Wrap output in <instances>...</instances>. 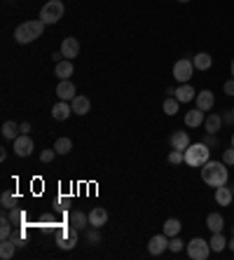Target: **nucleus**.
Returning <instances> with one entry per match:
<instances>
[{
  "instance_id": "nucleus-1",
  "label": "nucleus",
  "mask_w": 234,
  "mask_h": 260,
  "mask_svg": "<svg viewBox=\"0 0 234 260\" xmlns=\"http://www.w3.org/2000/svg\"><path fill=\"white\" fill-rule=\"evenodd\" d=\"M227 178H230V171H227L225 162H206L202 167V181L211 188H220V185H227Z\"/></svg>"
},
{
  "instance_id": "nucleus-2",
  "label": "nucleus",
  "mask_w": 234,
  "mask_h": 260,
  "mask_svg": "<svg viewBox=\"0 0 234 260\" xmlns=\"http://www.w3.org/2000/svg\"><path fill=\"white\" fill-rule=\"evenodd\" d=\"M45 26L47 23L42 21V19H33V21L19 23V26L14 28V40L19 42V45H28V42H33V40H38L40 35H42Z\"/></svg>"
},
{
  "instance_id": "nucleus-3",
  "label": "nucleus",
  "mask_w": 234,
  "mask_h": 260,
  "mask_svg": "<svg viewBox=\"0 0 234 260\" xmlns=\"http://www.w3.org/2000/svg\"><path fill=\"white\" fill-rule=\"evenodd\" d=\"M209 157H211V150H209V146L206 143H190V148L185 150V164L187 167H204L206 162H209Z\"/></svg>"
},
{
  "instance_id": "nucleus-4",
  "label": "nucleus",
  "mask_w": 234,
  "mask_h": 260,
  "mask_svg": "<svg viewBox=\"0 0 234 260\" xmlns=\"http://www.w3.org/2000/svg\"><path fill=\"white\" fill-rule=\"evenodd\" d=\"M63 12H66V7H63L61 0H47L40 9V19L45 23H56L63 16Z\"/></svg>"
},
{
  "instance_id": "nucleus-5",
  "label": "nucleus",
  "mask_w": 234,
  "mask_h": 260,
  "mask_svg": "<svg viewBox=\"0 0 234 260\" xmlns=\"http://www.w3.org/2000/svg\"><path fill=\"white\" fill-rule=\"evenodd\" d=\"M78 232L80 230H75L73 225H66V228L56 230V244H59V249H63V251L75 249L78 246Z\"/></svg>"
},
{
  "instance_id": "nucleus-6",
  "label": "nucleus",
  "mask_w": 234,
  "mask_h": 260,
  "mask_svg": "<svg viewBox=\"0 0 234 260\" xmlns=\"http://www.w3.org/2000/svg\"><path fill=\"white\" fill-rule=\"evenodd\" d=\"M185 249H187V256H190L192 260H206L209 258V253H211V244L202 237L190 239V242L185 244Z\"/></svg>"
},
{
  "instance_id": "nucleus-7",
  "label": "nucleus",
  "mask_w": 234,
  "mask_h": 260,
  "mask_svg": "<svg viewBox=\"0 0 234 260\" xmlns=\"http://www.w3.org/2000/svg\"><path fill=\"white\" fill-rule=\"evenodd\" d=\"M195 70L197 68H195V63H192V59H180V61L173 63V77H176L180 84L190 82V77H192Z\"/></svg>"
},
{
  "instance_id": "nucleus-8",
  "label": "nucleus",
  "mask_w": 234,
  "mask_h": 260,
  "mask_svg": "<svg viewBox=\"0 0 234 260\" xmlns=\"http://www.w3.org/2000/svg\"><path fill=\"white\" fill-rule=\"evenodd\" d=\"M14 153L19 155V157H28V155L33 153V138L28 136V134H19V136L14 138Z\"/></svg>"
},
{
  "instance_id": "nucleus-9",
  "label": "nucleus",
  "mask_w": 234,
  "mask_h": 260,
  "mask_svg": "<svg viewBox=\"0 0 234 260\" xmlns=\"http://www.w3.org/2000/svg\"><path fill=\"white\" fill-rule=\"evenodd\" d=\"M166 249H169V237H166L164 232L162 235H155V237L148 242V253L150 256H162Z\"/></svg>"
},
{
  "instance_id": "nucleus-10",
  "label": "nucleus",
  "mask_w": 234,
  "mask_h": 260,
  "mask_svg": "<svg viewBox=\"0 0 234 260\" xmlns=\"http://www.w3.org/2000/svg\"><path fill=\"white\" fill-rule=\"evenodd\" d=\"M56 96H59V101H73L78 94H75V84L70 82V80H59V84H56Z\"/></svg>"
},
{
  "instance_id": "nucleus-11",
  "label": "nucleus",
  "mask_w": 234,
  "mask_h": 260,
  "mask_svg": "<svg viewBox=\"0 0 234 260\" xmlns=\"http://www.w3.org/2000/svg\"><path fill=\"white\" fill-rule=\"evenodd\" d=\"M59 52H61L66 59H70V61H73V59H75V56L80 54V42H78V38H63L61 49H59Z\"/></svg>"
},
{
  "instance_id": "nucleus-12",
  "label": "nucleus",
  "mask_w": 234,
  "mask_h": 260,
  "mask_svg": "<svg viewBox=\"0 0 234 260\" xmlns=\"http://www.w3.org/2000/svg\"><path fill=\"white\" fill-rule=\"evenodd\" d=\"M197 108L199 110H204V113H209L211 108H213V103H216V96H213V92L211 89H202V92H197Z\"/></svg>"
},
{
  "instance_id": "nucleus-13",
  "label": "nucleus",
  "mask_w": 234,
  "mask_h": 260,
  "mask_svg": "<svg viewBox=\"0 0 234 260\" xmlns=\"http://www.w3.org/2000/svg\"><path fill=\"white\" fill-rule=\"evenodd\" d=\"M169 141H171V150H183V153H185L187 148H190V136H187V131H183V129L173 131Z\"/></svg>"
},
{
  "instance_id": "nucleus-14",
  "label": "nucleus",
  "mask_w": 234,
  "mask_h": 260,
  "mask_svg": "<svg viewBox=\"0 0 234 260\" xmlns=\"http://www.w3.org/2000/svg\"><path fill=\"white\" fill-rule=\"evenodd\" d=\"M70 108H73V113H75V115H87L89 110H92V101H89V96L78 94L75 99L70 101Z\"/></svg>"
},
{
  "instance_id": "nucleus-15",
  "label": "nucleus",
  "mask_w": 234,
  "mask_h": 260,
  "mask_svg": "<svg viewBox=\"0 0 234 260\" xmlns=\"http://www.w3.org/2000/svg\"><path fill=\"white\" fill-rule=\"evenodd\" d=\"M108 223V211L103 207H94L92 211H89V225H94V228H103Z\"/></svg>"
},
{
  "instance_id": "nucleus-16",
  "label": "nucleus",
  "mask_w": 234,
  "mask_h": 260,
  "mask_svg": "<svg viewBox=\"0 0 234 260\" xmlns=\"http://www.w3.org/2000/svg\"><path fill=\"white\" fill-rule=\"evenodd\" d=\"M176 99H178L180 103H190L192 99H197L195 87H192L190 82H183V84L178 87V89H176Z\"/></svg>"
},
{
  "instance_id": "nucleus-17",
  "label": "nucleus",
  "mask_w": 234,
  "mask_h": 260,
  "mask_svg": "<svg viewBox=\"0 0 234 260\" xmlns=\"http://www.w3.org/2000/svg\"><path fill=\"white\" fill-rule=\"evenodd\" d=\"M70 113H73V108H70L68 101H59V103L52 108V117H54L56 122H63V120H68Z\"/></svg>"
},
{
  "instance_id": "nucleus-18",
  "label": "nucleus",
  "mask_w": 234,
  "mask_h": 260,
  "mask_svg": "<svg viewBox=\"0 0 234 260\" xmlns=\"http://www.w3.org/2000/svg\"><path fill=\"white\" fill-rule=\"evenodd\" d=\"M234 199V190L232 188H227V185H220L216 188V202H218L220 207H230Z\"/></svg>"
},
{
  "instance_id": "nucleus-19",
  "label": "nucleus",
  "mask_w": 234,
  "mask_h": 260,
  "mask_svg": "<svg viewBox=\"0 0 234 260\" xmlns=\"http://www.w3.org/2000/svg\"><path fill=\"white\" fill-rule=\"evenodd\" d=\"M73 61L70 59H63V61H59L54 66V75L59 77V80H70V75H73Z\"/></svg>"
},
{
  "instance_id": "nucleus-20",
  "label": "nucleus",
  "mask_w": 234,
  "mask_h": 260,
  "mask_svg": "<svg viewBox=\"0 0 234 260\" xmlns=\"http://www.w3.org/2000/svg\"><path fill=\"white\" fill-rule=\"evenodd\" d=\"M68 223L75 230H85V228H89V216H87L85 211H70Z\"/></svg>"
},
{
  "instance_id": "nucleus-21",
  "label": "nucleus",
  "mask_w": 234,
  "mask_h": 260,
  "mask_svg": "<svg viewBox=\"0 0 234 260\" xmlns=\"http://www.w3.org/2000/svg\"><path fill=\"white\" fill-rule=\"evenodd\" d=\"M220 127H223V117H220L218 113L206 115V120H204V129H206V134H218Z\"/></svg>"
},
{
  "instance_id": "nucleus-22",
  "label": "nucleus",
  "mask_w": 234,
  "mask_h": 260,
  "mask_svg": "<svg viewBox=\"0 0 234 260\" xmlns=\"http://www.w3.org/2000/svg\"><path fill=\"white\" fill-rule=\"evenodd\" d=\"M16 239L14 237H9V239H0V258L2 260H9L12 256H14L16 251Z\"/></svg>"
},
{
  "instance_id": "nucleus-23",
  "label": "nucleus",
  "mask_w": 234,
  "mask_h": 260,
  "mask_svg": "<svg viewBox=\"0 0 234 260\" xmlns=\"http://www.w3.org/2000/svg\"><path fill=\"white\" fill-rule=\"evenodd\" d=\"M204 120H206V115H204V110H199V108L185 113V124L190 127V129H192V127H202Z\"/></svg>"
},
{
  "instance_id": "nucleus-24",
  "label": "nucleus",
  "mask_w": 234,
  "mask_h": 260,
  "mask_svg": "<svg viewBox=\"0 0 234 260\" xmlns=\"http://www.w3.org/2000/svg\"><path fill=\"white\" fill-rule=\"evenodd\" d=\"M192 63H195L197 70H209L211 66H213V59H211V54L199 52V54H195V56H192Z\"/></svg>"
},
{
  "instance_id": "nucleus-25",
  "label": "nucleus",
  "mask_w": 234,
  "mask_h": 260,
  "mask_svg": "<svg viewBox=\"0 0 234 260\" xmlns=\"http://www.w3.org/2000/svg\"><path fill=\"white\" fill-rule=\"evenodd\" d=\"M206 228L211 230V232H223V228H225V218L220 214H209L206 216Z\"/></svg>"
},
{
  "instance_id": "nucleus-26",
  "label": "nucleus",
  "mask_w": 234,
  "mask_h": 260,
  "mask_svg": "<svg viewBox=\"0 0 234 260\" xmlns=\"http://www.w3.org/2000/svg\"><path fill=\"white\" fill-rule=\"evenodd\" d=\"M180 228L183 225H180L178 218H169V221L164 223V235L166 237H176V235H180Z\"/></svg>"
},
{
  "instance_id": "nucleus-27",
  "label": "nucleus",
  "mask_w": 234,
  "mask_h": 260,
  "mask_svg": "<svg viewBox=\"0 0 234 260\" xmlns=\"http://www.w3.org/2000/svg\"><path fill=\"white\" fill-rule=\"evenodd\" d=\"M21 131H19V124L12 122V120H7V122L2 124V136L7 138V141H14L16 136H19Z\"/></svg>"
},
{
  "instance_id": "nucleus-28",
  "label": "nucleus",
  "mask_w": 234,
  "mask_h": 260,
  "mask_svg": "<svg viewBox=\"0 0 234 260\" xmlns=\"http://www.w3.org/2000/svg\"><path fill=\"white\" fill-rule=\"evenodd\" d=\"M54 150H56V155H68L70 150H73V141H70L68 136H61V138H56V143H54Z\"/></svg>"
},
{
  "instance_id": "nucleus-29",
  "label": "nucleus",
  "mask_w": 234,
  "mask_h": 260,
  "mask_svg": "<svg viewBox=\"0 0 234 260\" xmlns=\"http://www.w3.org/2000/svg\"><path fill=\"white\" fill-rule=\"evenodd\" d=\"M211 251H216V253H220L223 249H227V239L223 237V232H213V237H211Z\"/></svg>"
},
{
  "instance_id": "nucleus-30",
  "label": "nucleus",
  "mask_w": 234,
  "mask_h": 260,
  "mask_svg": "<svg viewBox=\"0 0 234 260\" xmlns=\"http://www.w3.org/2000/svg\"><path fill=\"white\" fill-rule=\"evenodd\" d=\"M178 108H180V101L176 99V96H166L164 103H162V110L166 115H176V113H178Z\"/></svg>"
},
{
  "instance_id": "nucleus-31",
  "label": "nucleus",
  "mask_w": 234,
  "mask_h": 260,
  "mask_svg": "<svg viewBox=\"0 0 234 260\" xmlns=\"http://www.w3.org/2000/svg\"><path fill=\"white\" fill-rule=\"evenodd\" d=\"M16 202H19V199H16L14 192L5 190L2 195H0V204H2V209H9V211H12V209L16 207Z\"/></svg>"
},
{
  "instance_id": "nucleus-32",
  "label": "nucleus",
  "mask_w": 234,
  "mask_h": 260,
  "mask_svg": "<svg viewBox=\"0 0 234 260\" xmlns=\"http://www.w3.org/2000/svg\"><path fill=\"white\" fill-rule=\"evenodd\" d=\"M9 237H12V221L7 216H2L0 218V239H9Z\"/></svg>"
},
{
  "instance_id": "nucleus-33",
  "label": "nucleus",
  "mask_w": 234,
  "mask_h": 260,
  "mask_svg": "<svg viewBox=\"0 0 234 260\" xmlns=\"http://www.w3.org/2000/svg\"><path fill=\"white\" fill-rule=\"evenodd\" d=\"M99 230L101 228H94L92 225V230H87V242H89V244H101V232H99Z\"/></svg>"
},
{
  "instance_id": "nucleus-34",
  "label": "nucleus",
  "mask_w": 234,
  "mask_h": 260,
  "mask_svg": "<svg viewBox=\"0 0 234 260\" xmlns=\"http://www.w3.org/2000/svg\"><path fill=\"white\" fill-rule=\"evenodd\" d=\"M183 246H185V244L178 239V235H176V237H169V251L180 253V251H183Z\"/></svg>"
},
{
  "instance_id": "nucleus-35",
  "label": "nucleus",
  "mask_w": 234,
  "mask_h": 260,
  "mask_svg": "<svg viewBox=\"0 0 234 260\" xmlns=\"http://www.w3.org/2000/svg\"><path fill=\"white\" fill-rule=\"evenodd\" d=\"M169 162H171V164L185 162V153H183V150H171V153H169Z\"/></svg>"
},
{
  "instance_id": "nucleus-36",
  "label": "nucleus",
  "mask_w": 234,
  "mask_h": 260,
  "mask_svg": "<svg viewBox=\"0 0 234 260\" xmlns=\"http://www.w3.org/2000/svg\"><path fill=\"white\" fill-rule=\"evenodd\" d=\"M223 162H225L227 167H234V146L223 150Z\"/></svg>"
},
{
  "instance_id": "nucleus-37",
  "label": "nucleus",
  "mask_w": 234,
  "mask_h": 260,
  "mask_svg": "<svg viewBox=\"0 0 234 260\" xmlns=\"http://www.w3.org/2000/svg\"><path fill=\"white\" fill-rule=\"evenodd\" d=\"M54 157H56L54 148H49V150H42V153H40V162H45V164H47V162H52Z\"/></svg>"
},
{
  "instance_id": "nucleus-38",
  "label": "nucleus",
  "mask_w": 234,
  "mask_h": 260,
  "mask_svg": "<svg viewBox=\"0 0 234 260\" xmlns=\"http://www.w3.org/2000/svg\"><path fill=\"white\" fill-rule=\"evenodd\" d=\"M9 221H12V223L16 225V223H21V221H23V214H21V211H16V209H12V214H9Z\"/></svg>"
},
{
  "instance_id": "nucleus-39",
  "label": "nucleus",
  "mask_w": 234,
  "mask_h": 260,
  "mask_svg": "<svg viewBox=\"0 0 234 260\" xmlns=\"http://www.w3.org/2000/svg\"><path fill=\"white\" fill-rule=\"evenodd\" d=\"M223 89H225V94H227V96H234V77H232V80H227Z\"/></svg>"
},
{
  "instance_id": "nucleus-40",
  "label": "nucleus",
  "mask_w": 234,
  "mask_h": 260,
  "mask_svg": "<svg viewBox=\"0 0 234 260\" xmlns=\"http://www.w3.org/2000/svg\"><path fill=\"white\" fill-rule=\"evenodd\" d=\"M19 131H21V134H28V131H31V124H28V122H21V124H19Z\"/></svg>"
},
{
  "instance_id": "nucleus-41",
  "label": "nucleus",
  "mask_w": 234,
  "mask_h": 260,
  "mask_svg": "<svg viewBox=\"0 0 234 260\" xmlns=\"http://www.w3.org/2000/svg\"><path fill=\"white\" fill-rule=\"evenodd\" d=\"M223 122H227V124L234 122V113H225V115H223Z\"/></svg>"
},
{
  "instance_id": "nucleus-42",
  "label": "nucleus",
  "mask_w": 234,
  "mask_h": 260,
  "mask_svg": "<svg viewBox=\"0 0 234 260\" xmlns=\"http://www.w3.org/2000/svg\"><path fill=\"white\" fill-rule=\"evenodd\" d=\"M61 56H63V54H61V52H56V54H52V59H54V63H59V61H63Z\"/></svg>"
},
{
  "instance_id": "nucleus-43",
  "label": "nucleus",
  "mask_w": 234,
  "mask_h": 260,
  "mask_svg": "<svg viewBox=\"0 0 234 260\" xmlns=\"http://www.w3.org/2000/svg\"><path fill=\"white\" fill-rule=\"evenodd\" d=\"M0 160H2V162L7 160V150H5V148H0Z\"/></svg>"
},
{
  "instance_id": "nucleus-44",
  "label": "nucleus",
  "mask_w": 234,
  "mask_h": 260,
  "mask_svg": "<svg viewBox=\"0 0 234 260\" xmlns=\"http://www.w3.org/2000/svg\"><path fill=\"white\" fill-rule=\"evenodd\" d=\"M166 96H176V89L173 87H166Z\"/></svg>"
},
{
  "instance_id": "nucleus-45",
  "label": "nucleus",
  "mask_w": 234,
  "mask_h": 260,
  "mask_svg": "<svg viewBox=\"0 0 234 260\" xmlns=\"http://www.w3.org/2000/svg\"><path fill=\"white\" fill-rule=\"evenodd\" d=\"M227 246H230V249L234 251V239H230V242H227Z\"/></svg>"
},
{
  "instance_id": "nucleus-46",
  "label": "nucleus",
  "mask_w": 234,
  "mask_h": 260,
  "mask_svg": "<svg viewBox=\"0 0 234 260\" xmlns=\"http://www.w3.org/2000/svg\"><path fill=\"white\" fill-rule=\"evenodd\" d=\"M230 70H232V77H234V59H232V66H230Z\"/></svg>"
},
{
  "instance_id": "nucleus-47",
  "label": "nucleus",
  "mask_w": 234,
  "mask_h": 260,
  "mask_svg": "<svg viewBox=\"0 0 234 260\" xmlns=\"http://www.w3.org/2000/svg\"><path fill=\"white\" fill-rule=\"evenodd\" d=\"M178 2H190V0H178Z\"/></svg>"
},
{
  "instance_id": "nucleus-48",
  "label": "nucleus",
  "mask_w": 234,
  "mask_h": 260,
  "mask_svg": "<svg viewBox=\"0 0 234 260\" xmlns=\"http://www.w3.org/2000/svg\"><path fill=\"white\" fill-rule=\"evenodd\" d=\"M232 146H234V134H232Z\"/></svg>"
},
{
  "instance_id": "nucleus-49",
  "label": "nucleus",
  "mask_w": 234,
  "mask_h": 260,
  "mask_svg": "<svg viewBox=\"0 0 234 260\" xmlns=\"http://www.w3.org/2000/svg\"><path fill=\"white\" fill-rule=\"evenodd\" d=\"M232 113H234V110H232Z\"/></svg>"
}]
</instances>
